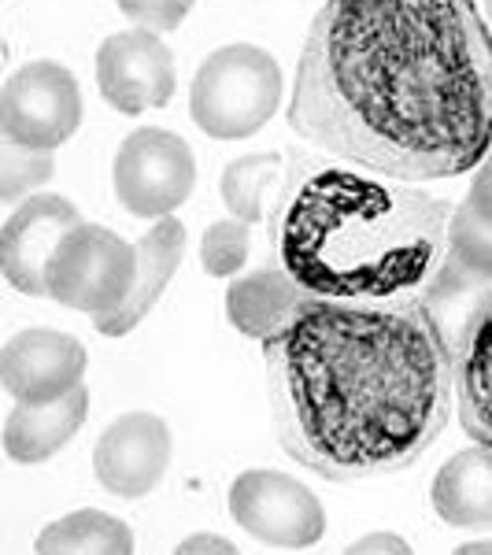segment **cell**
Instances as JSON below:
<instances>
[{
	"label": "cell",
	"instance_id": "6da1fadb",
	"mask_svg": "<svg viewBox=\"0 0 492 555\" xmlns=\"http://www.w3.org/2000/svg\"><path fill=\"white\" fill-rule=\"evenodd\" d=\"M289 130L400 182L492 149V26L474 0H326L303 38Z\"/></svg>",
	"mask_w": 492,
	"mask_h": 555
},
{
	"label": "cell",
	"instance_id": "7a4b0ae2",
	"mask_svg": "<svg viewBox=\"0 0 492 555\" xmlns=\"http://www.w3.org/2000/svg\"><path fill=\"white\" fill-rule=\"evenodd\" d=\"M267 408L282 452L326 481L411 467L449 426L452 337L426 297H308L263 337Z\"/></svg>",
	"mask_w": 492,
	"mask_h": 555
},
{
	"label": "cell",
	"instance_id": "3957f363",
	"mask_svg": "<svg viewBox=\"0 0 492 555\" xmlns=\"http://www.w3.org/2000/svg\"><path fill=\"white\" fill-rule=\"evenodd\" d=\"M455 204L319 149L285 152L267 211L274 259L303 293L341 304L423 297L449 253Z\"/></svg>",
	"mask_w": 492,
	"mask_h": 555
},
{
	"label": "cell",
	"instance_id": "277c9868",
	"mask_svg": "<svg viewBox=\"0 0 492 555\" xmlns=\"http://www.w3.org/2000/svg\"><path fill=\"white\" fill-rule=\"evenodd\" d=\"M282 104V67L259 44H222L200 64L190 89V115L208 138H253Z\"/></svg>",
	"mask_w": 492,
	"mask_h": 555
},
{
	"label": "cell",
	"instance_id": "5b68a950",
	"mask_svg": "<svg viewBox=\"0 0 492 555\" xmlns=\"http://www.w3.org/2000/svg\"><path fill=\"white\" fill-rule=\"evenodd\" d=\"M133 278H138V245L112 234L107 227L82 222L52 253L44 293L49 300L96 319L130 297Z\"/></svg>",
	"mask_w": 492,
	"mask_h": 555
},
{
	"label": "cell",
	"instance_id": "8992f818",
	"mask_svg": "<svg viewBox=\"0 0 492 555\" xmlns=\"http://www.w3.org/2000/svg\"><path fill=\"white\" fill-rule=\"evenodd\" d=\"M112 182L119 208H127L138 219H167L193 193V149L171 130L141 127L115 152Z\"/></svg>",
	"mask_w": 492,
	"mask_h": 555
},
{
	"label": "cell",
	"instance_id": "52a82bcc",
	"mask_svg": "<svg viewBox=\"0 0 492 555\" xmlns=\"http://www.w3.org/2000/svg\"><path fill=\"white\" fill-rule=\"evenodd\" d=\"M230 518L259 544L311 548L326 533V512L303 481L282 470H245L230 486Z\"/></svg>",
	"mask_w": 492,
	"mask_h": 555
},
{
	"label": "cell",
	"instance_id": "ba28073f",
	"mask_svg": "<svg viewBox=\"0 0 492 555\" xmlns=\"http://www.w3.org/2000/svg\"><path fill=\"white\" fill-rule=\"evenodd\" d=\"M82 122V93L64 64L34 60L8 78L0 93L4 141L26 149H60Z\"/></svg>",
	"mask_w": 492,
	"mask_h": 555
},
{
	"label": "cell",
	"instance_id": "9c48e42d",
	"mask_svg": "<svg viewBox=\"0 0 492 555\" xmlns=\"http://www.w3.org/2000/svg\"><path fill=\"white\" fill-rule=\"evenodd\" d=\"M96 86L122 115H145L152 107L171 104L178 86L171 49L145 26L112 34L96 52Z\"/></svg>",
	"mask_w": 492,
	"mask_h": 555
},
{
	"label": "cell",
	"instance_id": "30bf717a",
	"mask_svg": "<svg viewBox=\"0 0 492 555\" xmlns=\"http://www.w3.org/2000/svg\"><path fill=\"white\" fill-rule=\"evenodd\" d=\"M171 463V429L159 415L130 411L101 434L93 452L96 481L122 500H141L159 486Z\"/></svg>",
	"mask_w": 492,
	"mask_h": 555
},
{
	"label": "cell",
	"instance_id": "8fae6325",
	"mask_svg": "<svg viewBox=\"0 0 492 555\" xmlns=\"http://www.w3.org/2000/svg\"><path fill=\"white\" fill-rule=\"evenodd\" d=\"M82 227V215L67 196H26L20 208L8 215L0 230V267L4 278L26 297H49L44 293V271L70 230Z\"/></svg>",
	"mask_w": 492,
	"mask_h": 555
},
{
	"label": "cell",
	"instance_id": "7c38bea8",
	"mask_svg": "<svg viewBox=\"0 0 492 555\" xmlns=\"http://www.w3.org/2000/svg\"><path fill=\"white\" fill-rule=\"evenodd\" d=\"M86 374V348L60 330H23L0 352V382L15 404H49Z\"/></svg>",
	"mask_w": 492,
	"mask_h": 555
},
{
	"label": "cell",
	"instance_id": "4fadbf2b",
	"mask_svg": "<svg viewBox=\"0 0 492 555\" xmlns=\"http://www.w3.org/2000/svg\"><path fill=\"white\" fill-rule=\"evenodd\" d=\"M455 415L470 441L492 449V300L455 330Z\"/></svg>",
	"mask_w": 492,
	"mask_h": 555
},
{
	"label": "cell",
	"instance_id": "5bb4252c",
	"mask_svg": "<svg viewBox=\"0 0 492 555\" xmlns=\"http://www.w3.org/2000/svg\"><path fill=\"white\" fill-rule=\"evenodd\" d=\"M182 256H185V227L174 215L156 219V227L145 237H138V278H133L130 297L115 311H107V315H96L93 326L104 337H127L156 308V300L164 297L174 271L182 267Z\"/></svg>",
	"mask_w": 492,
	"mask_h": 555
},
{
	"label": "cell",
	"instance_id": "9a60e30c",
	"mask_svg": "<svg viewBox=\"0 0 492 555\" xmlns=\"http://www.w3.org/2000/svg\"><path fill=\"white\" fill-rule=\"evenodd\" d=\"M86 415H89L86 385H75V389L49 400V404H15L4 423V452L15 463L52 460L82 429Z\"/></svg>",
	"mask_w": 492,
	"mask_h": 555
},
{
	"label": "cell",
	"instance_id": "2e32d148",
	"mask_svg": "<svg viewBox=\"0 0 492 555\" xmlns=\"http://www.w3.org/2000/svg\"><path fill=\"white\" fill-rule=\"evenodd\" d=\"M437 518L455 530H492V449L478 444L455 452L429 486Z\"/></svg>",
	"mask_w": 492,
	"mask_h": 555
},
{
	"label": "cell",
	"instance_id": "e0dca14e",
	"mask_svg": "<svg viewBox=\"0 0 492 555\" xmlns=\"http://www.w3.org/2000/svg\"><path fill=\"white\" fill-rule=\"evenodd\" d=\"M311 293L300 289V282L285 271L282 263L259 267V271L237 274L226 289V319L237 334L245 337H271L274 330L285 326V319L308 300Z\"/></svg>",
	"mask_w": 492,
	"mask_h": 555
},
{
	"label": "cell",
	"instance_id": "ac0fdd59",
	"mask_svg": "<svg viewBox=\"0 0 492 555\" xmlns=\"http://www.w3.org/2000/svg\"><path fill=\"white\" fill-rule=\"evenodd\" d=\"M41 555H86V552H104V555H127L133 552V533L122 518L86 507V512H70L56 522H49L38 533L34 544Z\"/></svg>",
	"mask_w": 492,
	"mask_h": 555
},
{
	"label": "cell",
	"instance_id": "d6986e66",
	"mask_svg": "<svg viewBox=\"0 0 492 555\" xmlns=\"http://www.w3.org/2000/svg\"><path fill=\"white\" fill-rule=\"evenodd\" d=\"M285 156L279 152H248V156L234 159L222 171V204L234 219L245 222H263L267 219V193L282 182Z\"/></svg>",
	"mask_w": 492,
	"mask_h": 555
},
{
	"label": "cell",
	"instance_id": "ffe728a7",
	"mask_svg": "<svg viewBox=\"0 0 492 555\" xmlns=\"http://www.w3.org/2000/svg\"><path fill=\"white\" fill-rule=\"evenodd\" d=\"M449 256L470 274L492 282V222L481 219L467 201L455 204L449 219Z\"/></svg>",
	"mask_w": 492,
	"mask_h": 555
},
{
	"label": "cell",
	"instance_id": "44dd1931",
	"mask_svg": "<svg viewBox=\"0 0 492 555\" xmlns=\"http://www.w3.org/2000/svg\"><path fill=\"white\" fill-rule=\"evenodd\" d=\"M253 253V222L245 219H219L200 237V263L211 278H237Z\"/></svg>",
	"mask_w": 492,
	"mask_h": 555
},
{
	"label": "cell",
	"instance_id": "7402d4cb",
	"mask_svg": "<svg viewBox=\"0 0 492 555\" xmlns=\"http://www.w3.org/2000/svg\"><path fill=\"white\" fill-rule=\"evenodd\" d=\"M52 171H56V159H52L49 149H26L8 141L0 149V201L20 204L23 196L41 190L52 178Z\"/></svg>",
	"mask_w": 492,
	"mask_h": 555
},
{
	"label": "cell",
	"instance_id": "603a6c76",
	"mask_svg": "<svg viewBox=\"0 0 492 555\" xmlns=\"http://www.w3.org/2000/svg\"><path fill=\"white\" fill-rule=\"evenodd\" d=\"M115 4H119V12L127 15L133 26L167 34L185 23V15L193 12L196 0H115Z\"/></svg>",
	"mask_w": 492,
	"mask_h": 555
},
{
	"label": "cell",
	"instance_id": "cb8c5ba5",
	"mask_svg": "<svg viewBox=\"0 0 492 555\" xmlns=\"http://www.w3.org/2000/svg\"><path fill=\"white\" fill-rule=\"evenodd\" d=\"M467 204L481 215V219L492 222V149L485 152V159L474 167V182H470Z\"/></svg>",
	"mask_w": 492,
	"mask_h": 555
},
{
	"label": "cell",
	"instance_id": "d4e9b609",
	"mask_svg": "<svg viewBox=\"0 0 492 555\" xmlns=\"http://www.w3.org/2000/svg\"><path fill=\"white\" fill-rule=\"evenodd\" d=\"M348 552H407V544L392 533H371V537H363V541L348 544Z\"/></svg>",
	"mask_w": 492,
	"mask_h": 555
},
{
	"label": "cell",
	"instance_id": "484cf974",
	"mask_svg": "<svg viewBox=\"0 0 492 555\" xmlns=\"http://www.w3.org/2000/svg\"><path fill=\"white\" fill-rule=\"evenodd\" d=\"M178 552H222V555H230L234 552V544L219 541V537H208V533H193L190 541L178 544Z\"/></svg>",
	"mask_w": 492,
	"mask_h": 555
},
{
	"label": "cell",
	"instance_id": "4316f807",
	"mask_svg": "<svg viewBox=\"0 0 492 555\" xmlns=\"http://www.w3.org/2000/svg\"><path fill=\"white\" fill-rule=\"evenodd\" d=\"M463 552H492V544H463Z\"/></svg>",
	"mask_w": 492,
	"mask_h": 555
},
{
	"label": "cell",
	"instance_id": "83f0119b",
	"mask_svg": "<svg viewBox=\"0 0 492 555\" xmlns=\"http://www.w3.org/2000/svg\"><path fill=\"white\" fill-rule=\"evenodd\" d=\"M485 8H489V20H492V0H485Z\"/></svg>",
	"mask_w": 492,
	"mask_h": 555
}]
</instances>
